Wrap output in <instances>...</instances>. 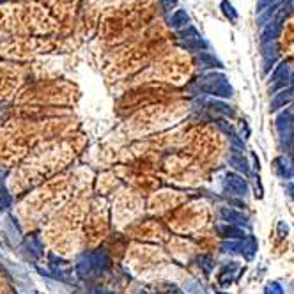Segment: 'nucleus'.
<instances>
[{
	"label": "nucleus",
	"mask_w": 294,
	"mask_h": 294,
	"mask_svg": "<svg viewBox=\"0 0 294 294\" xmlns=\"http://www.w3.org/2000/svg\"><path fill=\"white\" fill-rule=\"evenodd\" d=\"M198 87H200L204 93L207 94H214V96H222V98H229L232 94L229 82L223 75H216V73H209V75H204V77L198 80Z\"/></svg>",
	"instance_id": "1"
},
{
	"label": "nucleus",
	"mask_w": 294,
	"mask_h": 294,
	"mask_svg": "<svg viewBox=\"0 0 294 294\" xmlns=\"http://www.w3.org/2000/svg\"><path fill=\"white\" fill-rule=\"evenodd\" d=\"M106 262H108V259H106L105 254L94 252V254L85 255L82 259V262L78 264V273L82 277H87L91 273H99V271H103L106 268Z\"/></svg>",
	"instance_id": "2"
},
{
	"label": "nucleus",
	"mask_w": 294,
	"mask_h": 294,
	"mask_svg": "<svg viewBox=\"0 0 294 294\" xmlns=\"http://www.w3.org/2000/svg\"><path fill=\"white\" fill-rule=\"evenodd\" d=\"M277 128L282 142L294 149V115L291 112H282L277 117Z\"/></svg>",
	"instance_id": "3"
},
{
	"label": "nucleus",
	"mask_w": 294,
	"mask_h": 294,
	"mask_svg": "<svg viewBox=\"0 0 294 294\" xmlns=\"http://www.w3.org/2000/svg\"><path fill=\"white\" fill-rule=\"evenodd\" d=\"M223 188H225L229 194L239 195V197H243V195L248 194V185H246V181L243 179V176L234 174V172L225 174V179H223Z\"/></svg>",
	"instance_id": "4"
},
{
	"label": "nucleus",
	"mask_w": 294,
	"mask_h": 294,
	"mask_svg": "<svg viewBox=\"0 0 294 294\" xmlns=\"http://www.w3.org/2000/svg\"><path fill=\"white\" fill-rule=\"evenodd\" d=\"M220 216H222L227 223H230V225H246V223H248V218H246L245 214L230 209V207H222V209H220Z\"/></svg>",
	"instance_id": "5"
},
{
	"label": "nucleus",
	"mask_w": 294,
	"mask_h": 294,
	"mask_svg": "<svg viewBox=\"0 0 294 294\" xmlns=\"http://www.w3.org/2000/svg\"><path fill=\"white\" fill-rule=\"evenodd\" d=\"M216 232L222 236V238H229V239H245V232H243L239 227L236 225H229V223H222V225L216 227Z\"/></svg>",
	"instance_id": "6"
},
{
	"label": "nucleus",
	"mask_w": 294,
	"mask_h": 294,
	"mask_svg": "<svg viewBox=\"0 0 294 294\" xmlns=\"http://www.w3.org/2000/svg\"><path fill=\"white\" fill-rule=\"evenodd\" d=\"M170 25H172L174 28H185V27H190V16L186 14V11H183V9H178V11L174 12L172 18H170Z\"/></svg>",
	"instance_id": "7"
},
{
	"label": "nucleus",
	"mask_w": 294,
	"mask_h": 294,
	"mask_svg": "<svg viewBox=\"0 0 294 294\" xmlns=\"http://www.w3.org/2000/svg\"><path fill=\"white\" fill-rule=\"evenodd\" d=\"M229 163L234 167V169L241 170L243 174H248V161L245 160V156H243L241 153H238V151H232V154H230L229 158Z\"/></svg>",
	"instance_id": "8"
},
{
	"label": "nucleus",
	"mask_w": 294,
	"mask_h": 294,
	"mask_svg": "<svg viewBox=\"0 0 294 294\" xmlns=\"http://www.w3.org/2000/svg\"><path fill=\"white\" fill-rule=\"evenodd\" d=\"M291 99H293V93H291V91H282V93L275 94L273 101H271V112L286 106Z\"/></svg>",
	"instance_id": "9"
},
{
	"label": "nucleus",
	"mask_w": 294,
	"mask_h": 294,
	"mask_svg": "<svg viewBox=\"0 0 294 294\" xmlns=\"http://www.w3.org/2000/svg\"><path fill=\"white\" fill-rule=\"evenodd\" d=\"M9 205H11V197H9L7 190L4 186H0V211L7 209Z\"/></svg>",
	"instance_id": "10"
},
{
	"label": "nucleus",
	"mask_w": 294,
	"mask_h": 294,
	"mask_svg": "<svg viewBox=\"0 0 294 294\" xmlns=\"http://www.w3.org/2000/svg\"><path fill=\"white\" fill-rule=\"evenodd\" d=\"M222 11L227 18H230V21H236L238 20V12L234 11V7L229 4V2H222Z\"/></svg>",
	"instance_id": "11"
},
{
	"label": "nucleus",
	"mask_w": 294,
	"mask_h": 294,
	"mask_svg": "<svg viewBox=\"0 0 294 294\" xmlns=\"http://www.w3.org/2000/svg\"><path fill=\"white\" fill-rule=\"evenodd\" d=\"M286 73H287V64H286V62H282V64H280V68H278L277 71L271 75V82H277L278 78L282 77V75L286 77Z\"/></svg>",
	"instance_id": "12"
},
{
	"label": "nucleus",
	"mask_w": 294,
	"mask_h": 294,
	"mask_svg": "<svg viewBox=\"0 0 294 294\" xmlns=\"http://www.w3.org/2000/svg\"><path fill=\"white\" fill-rule=\"evenodd\" d=\"M282 161H284V158H278V160H277V167L282 165ZM280 176H282V178H286V179H291V176H293V174H291V169L287 167V163L284 165V170L280 172Z\"/></svg>",
	"instance_id": "13"
},
{
	"label": "nucleus",
	"mask_w": 294,
	"mask_h": 294,
	"mask_svg": "<svg viewBox=\"0 0 294 294\" xmlns=\"http://www.w3.org/2000/svg\"><path fill=\"white\" fill-rule=\"evenodd\" d=\"M161 2V7H163V11H172L176 5H178V0H160Z\"/></svg>",
	"instance_id": "14"
},
{
	"label": "nucleus",
	"mask_w": 294,
	"mask_h": 294,
	"mask_svg": "<svg viewBox=\"0 0 294 294\" xmlns=\"http://www.w3.org/2000/svg\"><path fill=\"white\" fill-rule=\"evenodd\" d=\"M266 294H284L282 287L278 286V284H270V286L266 287Z\"/></svg>",
	"instance_id": "15"
},
{
	"label": "nucleus",
	"mask_w": 294,
	"mask_h": 294,
	"mask_svg": "<svg viewBox=\"0 0 294 294\" xmlns=\"http://www.w3.org/2000/svg\"><path fill=\"white\" fill-rule=\"evenodd\" d=\"M200 266L204 268V273L205 275H209V271H211V259L209 257H200Z\"/></svg>",
	"instance_id": "16"
},
{
	"label": "nucleus",
	"mask_w": 294,
	"mask_h": 294,
	"mask_svg": "<svg viewBox=\"0 0 294 294\" xmlns=\"http://www.w3.org/2000/svg\"><path fill=\"white\" fill-rule=\"evenodd\" d=\"M140 294H147V293H144V291H142V293H140Z\"/></svg>",
	"instance_id": "17"
},
{
	"label": "nucleus",
	"mask_w": 294,
	"mask_h": 294,
	"mask_svg": "<svg viewBox=\"0 0 294 294\" xmlns=\"http://www.w3.org/2000/svg\"><path fill=\"white\" fill-rule=\"evenodd\" d=\"M105 294H113V293H105Z\"/></svg>",
	"instance_id": "18"
},
{
	"label": "nucleus",
	"mask_w": 294,
	"mask_h": 294,
	"mask_svg": "<svg viewBox=\"0 0 294 294\" xmlns=\"http://www.w3.org/2000/svg\"><path fill=\"white\" fill-rule=\"evenodd\" d=\"M0 2H4V0H0Z\"/></svg>",
	"instance_id": "19"
}]
</instances>
